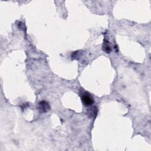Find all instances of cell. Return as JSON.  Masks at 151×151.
<instances>
[{"instance_id": "cell-1", "label": "cell", "mask_w": 151, "mask_h": 151, "mask_svg": "<svg viewBox=\"0 0 151 151\" xmlns=\"http://www.w3.org/2000/svg\"><path fill=\"white\" fill-rule=\"evenodd\" d=\"M82 100L83 104L86 106H89L92 105L94 102L93 98L89 94L87 93H84L82 96Z\"/></svg>"}, {"instance_id": "cell-2", "label": "cell", "mask_w": 151, "mask_h": 151, "mask_svg": "<svg viewBox=\"0 0 151 151\" xmlns=\"http://www.w3.org/2000/svg\"><path fill=\"white\" fill-rule=\"evenodd\" d=\"M50 109V105L48 103H47L45 101H41L39 103V109L41 111V112L46 113L48 112Z\"/></svg>"}, {"instance_id": "cell-3", "label": "cell", "mask_w": 151, "mask_h": 151, "mask_svg": "<svg viewBox=\"0 0 151 151\" xmlns=\"http://www.w3.org/2000/svg\"><path fill=\"white\" fill-rule=\"evenodd\" d=\"M106 42L105 43V44L103 46V50L105 51L106 53H109L111 52V47L109 45V43L107 41H106Z\"/></svg>"}]
</instances>
